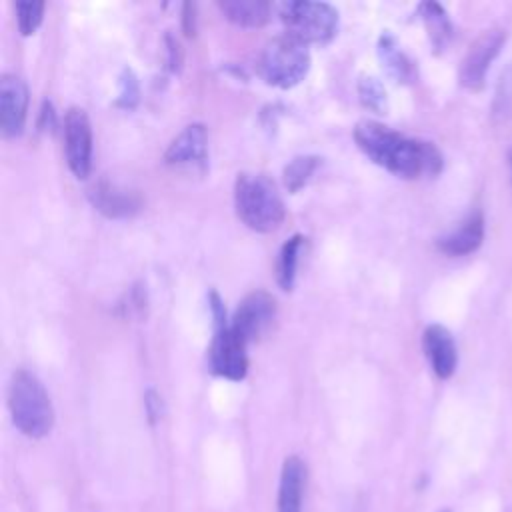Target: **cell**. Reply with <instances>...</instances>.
<instances>
[{
	"instance_id": "6da1fadb",
	"label": "cell",
	"mask_w": 512,
	"mask_h": 512,
	"mask_svg": "<svg viewBox=\"0 0 512 512\" xmlns=\"http://www.w3.org/2000/svg\"><path fill=\"white\" fill-rule=\"evenodd\" d=\"M354 140L370 160L400 178L434 176L442 168V154L432 142L406 138L378 122H360Z\"/></svg>"
},
{
	"instance_id": "7a4b0ae2",
	"label": "cell",
	"mask_w": 512,
	"mask_h": 512,
	"mask_svg": "<svg viewBox=\"0 0 512 512\" xmlns=\"http://www.w3.org/2000/svg\"><path fill=\"white\" fill-rule=\"evenodd\" d=\"M234 206L238 218L256 232H272L284 220V202L276 184L264 174L242 172L234 184Z\"/></svg>"
},
{
	"instance_id": "3957f363",
	"label": "cell",
	"mask_w": 512,
	"mask_h": 512,
	"mask_svg": "<svg viewBox=\"0 0 512 512\" xmlns=\"http://www.w3.org/2000/svg\"><path fill=\"white\" fill-rule=\"evenodd\" d=\"M8 410L14 426L28 438H42L52 430L54 410L42 382L28 370H16L8 386Z\"/></svg>"
},
{
	"instance_id": "277c9868",
	"label": "cell",
	"mask_w": 512,
	"mask_h": 512,
	"mask_svg": "<svg viewBox=\"0 0 512 512\" xmlns=\"http://www.w3.org/2000/svg\"><path fill=\"white\" fill-rule=\"evenodd\" d=\"M310 68V52L308 46L300 40L284 34L276 36L262 48L256 70L260 78L278 88L296 86Z\"/></svg>"
},
{
	"instance_id": "5b68a950",
	"label": "cell",
	"mask_w": 512,
	"mask_h": 512,
	"mask_svg": "<svg viewBox=\"0 0 512 512\" xmlns=\"http://www.w3.org/2000/svg\"><path fill=\"white\" fill-rule=\"evenodd\" d=\"M286 34L302 44H328L338 30V12L326 2L294 0L280 4Z\"/></svg>"
},
{
	"instance_id": "8992f818",
	"label": "cell",
	"mask_w": 512,
	"mask_h": 512,
	"mask_svg": "<svg viewBox=\"0 0 512 512\" xmlns=\"http://www.w3.org/2000/svg\"><path fill=\"white\" fill-rule=\"evenodd\" d=\"M64 154L76 178H86L92 168V124L86 110L72 106L64 114Z\"/></svg>"
},
{
	"instance_id": "52a82bcc",
	"label": "cell",
	"mask_w": 512,
	"mask_h": 512,
	"mask_svg": "<svg viewBox=\"0 0 512 512\" xmlns=\"http://www.w3.org/2000/svg\"><path fill=\"white\" fill-rule=\"evenodd\" d=\"M504 42L506 32L502 28H488L470 44L460 66V84L464 88L480 90L484 86L486 72Z\"/></svg>"
},
{
	"instance_id": "ba28073f",
	"label": "cell",
	"mask_w": 512,
	"mask_h": 512,
	"mask_svg": "<svg viewBox=\"0 0 512 512\" xmlns=\"http://www.w3.org/2000/svg\"><path fill=\"white\" fill-rule=\"evenodd\" d=\"M276 316V300L264 290H254L238 304L230 328L246 342L258 340L272 324Z\"/></svg>"
},
{
	"instance_id": "9c48e42d",
	"label": "cell",
	"mask_w": 512,
	"mask_h": 512,
	"mask_svg": "<svg viewBox=\"0 0 512 512\" xmlns=\"http://www.w3.org/2000/svg\"><path fill=\"white\" fill-rule=\"evenodd\" d=\"M246 342L228 326L218 328L210 344V366L212 370L228 380H242L248 370Z\"/></svg>"
},
{
	"instance_id": "30bf717a",
	"label": "cell",
	"mask_w": 512,
	"mask_h": 512,
	"mask_svg": "<svg viewBox=\"0 0 512 512\" xmlns=\"http://www.w3.org/2000/svg\"><path fill=\"white\" fill-rule=\"evenodd\" d=\"M28 112V86L18 74L0 78V130L4 138L20 136Z\"/></svg>"
},
{
	"instance_id": "8fae6325",
	"label": "cell",
	"mask_w": 512,
	"mask_h": 512,
	"mask_svg": "<svg viewBox=\"0 0 512 512\" xmlns=\"http://www.w3.org/2000/svg\"><path fill=\"white\" fill-rule=\"evenodd\" d=\"M422 350L428 358L430 368L434 374L442 380L450 378L456 370L458 364V352L452 334L440 326V324H430L424 334H422Z\"/></svg>"
},
{
	"instance_id": "7c38bea8",
	"label": "cell",
	"mask_w": 512,
	"mask_h": 512,
	"mask_svg": "<svg viewBox=\"0 0 512 512\" xmlns=\"http://www.w3.org/2000/svg\"><path fill=\"white\" fill-rule=\"evenodd\" d=\"M208 154V134L202 124H188L166 148L164 160L172 166L204 164Z\"/></svg>"
},
{
	"instance_id": "4fadbf2b",
	"label": "cell",
	"mask_w": 512,
	"mask_h": 512,
	"mask_svg": "<svg viewBox=\"0 0 512 512\" xmlns=\"http://www.w3.org/2000/svg\"><path fill=\"white\" fill-rule=\"evenodd\" d=\"M88 196H90L92 206L98 212H102L104 216H110V218L132 216L142 206V200H140V196L136 192H130V190L120 188V186L110 184V182L96 184L88 192Z\"/></svg>"
},
{
	"instance_id": "5bb4252c",
	"label": "cell",
	"mask_w": 512,
	"mask_h": 512,
	"mask_svg": "<svg viewBox=\"0 0 512 512\" xmlns=\"http://www.w3.org/2000/svg\"><path fill=\"white\" fill-rule=\"evenodd\" d=\"M306 466L298 456H288L280 470L278 512H302Z\"/></svg>"
},
{
	"instance_id": "9a60e30c",
	"label": "cell",
	"mask_w": 512,
	"mask_h": 512,
	"mask_svg": "<svg viewBox=\"0 0 512 512\" xmlns=\"http://www.w3.org/2000/svg\"><path fill=\"white\" fill-rule=\"evenodd\" d=\"M484 238V216L482 212H472L456 230L438 238V248L448 256H466L474 252Z\"/></svg>"
},
{
	"instance_id": "2e32d148",
	"label": "cell",
	"mask_w": 512,
	"mask_h": 512,
	"mask_svg": "<svg viewBox=\"0 0 512 512\" xmlns=\"http://www.w3.org/2000/svg\"><path fill=\"white\" fill-rule=\"evenodd\" d=\"M218 8L230 22L244 28H260L270 18V4L264 0H224Z\"/></svg>"
},
{
	"instance_id": "e0dca14e",
	"label": "cell",
	"mask_w": 512,
	"mask_h": 512,
	"mask_svg": "<svg viewBox=\"0 0 512 512\" xmlns=\"http://www.w3.org/2000/svg\"><path fill=\"white\" fill-rule=\"evenodd\" d=\"M420 18L426 26L428 38L436 52L444 50L446 44L452 38V22L446 14V10L436 2H424L420 4Z\"/></svg>"
},
{
	"instance_id": "ac0fdd59",
	"label": "cell",
	"mask_w": 512,
	"mask_h": 512,
	"mask_svg": "<svg viewBox=\"0 0 512 512\" xmlns=\"http://www.w3.org/2000/svg\"><path fill=\"white\" fill-rule=\"evenodd\" d=\"M380 60L384 62L386 70L400 82H410L414 76V66L408 56L398 48L396 40L390 34H384L378 44Z\"/></svg>"
},
{
	"instance_id": "d6986e66",
	"label": "cell",
	"mask_w": 512,
	"mask_h": 512,
	"mask_svg": "<svg viewBox=\"0 0 512 512\" xmlns=\"http://www.w3.org/2000/svg\"><path fill=\"white\" fill-rule=\"evenodd\" d=\"M302 236H292L280 250L278 258V284L284 290H290L296 280V266H298V254L302 248Z\"/></svg>"
},
{
	"instance_id": "ffe728a7",
	"label": "cell",
	"mask_w": 512,
	"mask_h": 512,
	"mask_svg": "<svg viewBox=\"0 0 512 512\" xmlns=\"http://www.w3.org/2000/svg\"><path fill=\"white\" fill-rule=\"evenodd\" d=\"M318 166L316 156H296L286 168H284V184L290 192H298L314 174Z\"/></svg>"
},
{
	"instance_id": "44dd1931",
	"label": "cell",
	"mask_w": 512,
	"mask_h": 512,
	"mask_svg": "<svg viewBox=\"0 0 512 512\" xmlns=\"http://www.w3.org/2000/svg\"><path fill=\"white\" fill-rule=\"evenodd\" d=\"M16 22L22 36H30L42 22L44 16V2L38 0H22L16 2Z\"/></svg>"
},
{
	"instance_id": "7402d4cb",
	"label": "cell",
	"mask_w": 512,
	"mask_h": 512,
	"mask_svg": "<svg viewBox=\"0 0 512 512\" xmlns=\"http://www.w3.org/2000/svg\"><path fill=\"white\" fill-rule=\"evenodd\" d=\"M358 94H360V102L368 110L380 114L386 108V92H384L382 84L376 78L364 76L358 84Z\"/></svg>"
},
{
	"instance_id": "603a6c76",
	"label": "cell",
	"mask_w": 512,
	"mask_h": 512,
	"mask_svg": "<svg viewBox=\"0 0 512 512\" xmlns=\"http://www.w3.org/2000/svg\"><path fill=\"white\" fill-rule=\"evenodd\" d=\"M138 102V82L136 76L132 74L130 68H124L122 78H120V96L118 104L124 108H132Z\"/></svg>"
},
{
	"instance_id": "cb8c5ba5",
	"label": "cell",
	"mask_w": 512,
	"mask_h": 512,
	"mask_svg": "<svg viewBox=\"0 0 512 512\" xmlns=\"http://www.w3.org/2000/svg\"><path fill=\"white\" fill-rule=\"evenodd\" d=\"M124 310V316H142L146 308V292L140 286H132L130 292L126 294V302L120 304Z\"/></svg>"
},
{
	"instance_id": "d4e9b609",
	"label": "cell",
	"mask_w": 512,
	"mask_h": 512,
	"mask_svg": "<svg viewBox=\"0 0 512 512\" xmlns=\"http://www.w3.org/2000/svg\"><path fill=\"white\" fill-rule=\"evenodd\" d=\"M144 404H146V414L150 424H156V420L162 414V398L154 390H148L144 396Z\"/></svg>"
},
{
	"instance_id": "484cf974",
	"label": "cell",
	"mask_w": 512,
	"mask_h": 512,
	"mask_svg": "<svg viewBox=\"0 0 512 512\" xmlns=\"http://www.w3.org/2000/svg\"><path fill=\"white\" fill-rule=\"evenodd\" d=\"M182 28H184L186 36L196 34V4L194 2H186L182 6Z\"/></svg>"
},
{
	"instance_id": "4316f807",
	"label": "cell",
	"mask_w": 512,
	"mask_h": 512,
	"mask_svg": "<svg viewBox=\"0 0 512 512\" xmlns=\"http://www.w3.org/2000/svg\"><path fill=\"white\" fill-rule=\"evenodd\" d=\"M210 308H212V314H214V320H216V330L218 328H224L228 326L226 324V312H224V304L220 300V296L216 292L210 294Z\"/></svg>"
},
{
	"instance_id": "83f0119b",
	"label": "cell",
	"mask_w": 512,
	"mask_h": 512,
	"mask_svg": "<svg viewBox=\"0 0 512 512\" xmlns=\"http://www.w3.org/2000/svg\"><path fill=\"white\" fill-rule=\"evenodd\" d=\"M166 42H168V54H170V58H168V62H170V68L172 70H178V66H180V46H178V42L174 40V38H166Z\"/></svg>"
},
{
	"instance_id": "f1b7e54d",
	"label": "cell",
	"mask_w": 512,
	"mask_h": 512,
	"mask_svg": "<svg viewBox=\"0 0 512 512\" xmlns=\"http://www.w3.org/2000/svg\"><path fill=\"white\" fill-rule=\"evenodd\" d=\"M508 162H510V170H512V146H510V150H508Z\"/></svg>"
}]
</instances>
